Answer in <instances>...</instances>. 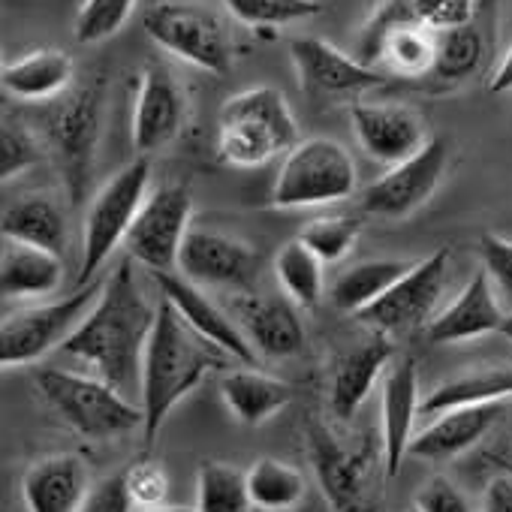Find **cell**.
Returning <instances> with one entry per match:
<instances>
[{
    "instance_id": "cell-7",
    "label": "cell",
    "mask_w": 512,
    "mask_h": 512,
    "mask_svg": "<svg viewBox=\"0 0 512 512\" xmlns=\"http://www.w3.org/2000/svg\"><path fill=\"white\" fill-rule=\"evenodd\" d=\"M148 181H151V163L139 157L127 163L121 172H115L91 199L82 223V266L76 278L79 287L94 284L97 272L106 266L115 247L127 241L148 199Z\"/></svg>"
},
{
    "instance_id": "cell-19",
    "label": "cell",
    "mask_w": 512,
    "mask_h": 512,
    "mask_svg": "<svg viewBox=\"0 0 512 512\" xmlns=\"http://www.w3.org/2000/svg\"><path fill=\"white\" fill-rule=\"evenodd\" d=\"M229 311L250 347L266 359H290L305 350V326L290 302L253 290L235 293Z\"/></svg>"
},
{
    "instance_id": "cell-36",
    "label": "cell",
    "mask_w": 512,
    "mask_h": 512,
    "mask_svg": "<svg viewBox=\"0 0 512 512\" xmlns=\"http://www.w3.org/2000/svg\"><path fill=\"white\" fill-rule=\"evenodd\" d=\"M359 232H362L359 214H335V217H317V220L305 223L299 232V241L323 266H329V263H341L353 250Z\"/></svg>"
},
{
    "instance_id": "cell-28",
    "label": "cell",
    "mask_w": 512,
    "mask_h": 512,
    "mask_svg": "<svg viewBox=\"0 0 512 512\" xmlns=\"http://www.w3.org/2000/svg\"><path fill=\"white\" fill-rule=\"evenodd\" d=\"M64 281V256L49 250L4 241L0 256V290L7 299H43Z\"/></svg>"
},
{
    "instance_id": "cell-27",
    "label": "cell",
    "mask_w": 512,
    "mask_h": 512,
    "mask_svg": "<svg viewBox=\"0 0 512 512\" xmlns=\"http://www.w3.org/2000/svg\"><path fill=\"white\" fill-rule=\"evenodd\" d=\"M220 398L241 425H263L293 401L290 383L269 377L256 368H238L223 374Z\"/></svg>"
},
{
    "instance_id": "cell-23",
    "label": "cell",
    "mask_w": 512,
    "mask_h": 512,
    "mask_svg": "<svg viewBox=\"0 0 512 512\" xmlns=\"http://www.w3.org/2000/svg\"><path fill=\"white\" fill-rule=\"evenodd\" d=\"M395 359V344L389 335L374 332L353 350H347L335 368H332V383H329V407L335 419L350 422L356 410L368 401L371 389L377 380L386 377L389 365Z\"/></svg>"
},
{
    "instance_id": "cell-4",
    "label": "cell",
    "mask_w": 512,
    "mask_h": 512,
    "mask_svg": "<svg viewBox=\"0 0 512 512\" xmlns=\"http://www.w3.org/2000/svg\"><path fill=\"white\" fill-rule=\"evenodd\" d=\"M299 142L293 109L278 88H247L220 109L217 151L229 166H263L278 154H290Z\"/></svg>"
},
{
    "instance_id": "cell-47",
    "label": "cell",
    "mask_w": 512,
    "mask_h": 512,
    "mask_svg": "<svg viewBox=\"0 0 512 512\" xmlns=\"http://www.w3.org/2000/svg\"><path fill=\"white\" fill-rule=\"evenodd\" d=\"M142 512H199L196 506H172V503H160V506H148Z\"/></svg>"
},
{
    "instance_id": "cell-14",
    "label": "cell",
    "mask_w": 512,
    "mask_h": 512,
    "mask_svg": "<svg viewBox=\"0 0 512 512\" xmlns=\"http://www.w3.org/2000/svg\"><path fill=\"white\" fill-rule=\"evenodd\" d=\"M178 272L196 287L253 293L263 272V256L235 235L190 229L178 256Z\"/></svg>"
},
{
    "instance_id": "cell-16",
    "label": "cell",
    "mask_w": 512,
    "mask_h": 512,
    "mask_svg": "<svg viewBox=\"0 0 512 512\" xmlns=\"http://www.w3.org/2000/svg\"><path fill=\"white\" fill-rule=\"evenodd\" d=\"M290 58L299 76V88L308 97H356L389 82L383 70L350 58L347 52L320 37L293 40Z\"/></svg>"
},
{
    "instance_id": "cell-33",
    "label": "cell",
    "mask_w": 512,
    "mask_h": 512,
    "mask_svg": "<svg viewBox=\"0 0 512 512\" xmlns=\"http://www.w3.org/2000/svg\"><path fill=\"white\" fill-rule=\"evenodd\" d=\"M247 488H250L253 509L293 512L305 497V476L287 461L260 458L247 470Z\"/></svg>"
},
{
    "instance_id": "cell-49",
    "label": "cell",
    "mask_w": 512,
    "mask_h": 512,
    "mask_svg": "<svg viewBox=\"0 0 512 512\" xmlns=\"http://www.w3.org/2000/svg\"><path fill=\"white\" fill-rule=\"evenodd\" d=\"M410 512H419V509H416V506H413V509H410Z\"/></svg>"
},
{
    "instance_id": "cell-1",
    "label": "cell",
    "mask_w": 512,
    "mask_h": 512,
    "mask_svg": "<svg viewBox=\"0 0 512 512\" xmlns=\"http://www.w3.org/2000/svg\"><path fill=\"white\" fill-rule=\"evenodd\" d=\"M157 323V308L142 293L133 263H118V269L103 281V293L76 335L64 344V353L88 362L97 377L127 392L139 386L142 359L148 338Z\"/></svg>"
},
{
    "instance_id": "cell-45",
    "label": "cell",
    "mask_w": 512,
    "mask_h": 512,
    "mask_svg": "<svg viewBox=\"0 0 512 512\" xmlns=\"http://www.w3.org/2000/svg\"><path fill=\"white\" fill-rule=\"evenodd\" d=\"M497 467H503L506 473L494 476L488 485H485V494H482V512H512V464L503 461V458H494Z\"/></svg>"
},
{
    "instance_id": "cell-43",
    "label": "cell",
    "mask_w": 512,
    "mask_h": 512,
    "mask_svg": "<svg viewBox=\"0 0 512 512\" xmlns=\"http://www.w3.org/2000/svg\"><path fill=\"white\" fill-rule=\"evenodd\" d=\"M419 512H473L461 488L446 476H431L413 497Z\"/></svg>"
},
{
    "instance_id": "cell-31",
    "label": "cell",
    "mask_w": 512,
    "mask_h": 512,
    "mask_svg": "<svg viewBox=\"0 0 512 512\" xmlns=\"http://www.w3.org/2000/svg\"><path fill=\"white\" fill-rule=\"evenodd\" d=\"M506 398H512V365L476 368V371L449 377L434 392H428L419 404V416H440L458 407L503 404Z\"/></svg>"
},
{
    "instance_id": "cell-38",
    "label": "cell",
    "mask_w": 512,
    "mask_h": 512,
    "mask_svg": "<svg viewBox=\"0 0 512 512\" xmlns=\"http://www.w3.org/2000/svg\"><path fill=\"white\" fill-rule=\"evenodd\" d=\"M43 160V145L37 133L19 118H4L0 124V178L10 181Z\"/></svg>"
},
{
    "instance_id": "cell-34",
    "label": "cell",
    "mask_w": 512,
    "mask_h": 512,
    "mask_svg": "<svg viewBox=\"0 0 512 512\" xmlns=\"http://www.w3.org/2000/svg\"><path fill=\"white\" fill-rule=\"evenodd\" d=\"M275 278L299 308H314L323 299V263L296 238L275 256Z\"/></svg>"
},
{
    "instance_id": "cell-30",
    "label": "cell",
    "mask_w": 512,
    "mask_h": 512,
    "mask_svg": "<svg viewBox=\"0 0 512 512\" xmlns=\"http://www.w3.org/2000/svg\"><path fill=\"white\" fill-rule=\"evenodd\" d=\"M0 82H4V91L13 94L16 100L52 103L61 94H67L73 85V58L58 49H40L13 64H4Z\"/></svg>"
},
{
    "instance_id": "cell-35",
    "label": "cell",
    "mask_w": 512,
    "mask_h": 512,
    "mask_svg": "<svg viewBox=\"0 0 512 512\" xmlns=\"http://www.w3.org/2000/svg\"><path fill=\"white\" fill-rule=\"evenodd\" d=\"M196 509L199 512H253L247 473L223 461H205L199 467V482H196Z\"/></svg>"
},
{
    "instance_id": "cell-20",
    "label": "cell",
    "mask_w": 512,
    "mask_h": 512,
    "mask_svg": "<svg viewBox=\"0 0 512 512\" xmlns=\"http://www.w3.org/2000/svg\"><path fill=\"white\" fill-rule=\"evenodd\" d=\"M157 287H160V299H166L178 317L205 341H211L214 347H220L226 356H232L235 362H241L244 368H253V356L256 350L250 347V341L241 335L238 323L232 320V314L220 311V305H214L202 287L190 284L184 275L166 272V275H154Z\"/></svg>"
},
{
    "instance_id": "cell-8",
    "label": "cell",
    "mask_w": 512,
    "mask_h": 512,
    "mask_svg": "<svg viewBox=\"0 0 512 512\" xmlns=\"http://www.w3.org/2000/svg\"><path fill=\"white\" fill-rule=\"evenodd\" d=\"M359 175L350 151L329 139L311 136L302 139L281 163V172L272 187V208H317L344 202L356 193Z\"/></svg>"
},
{
    "instance_id": "cell-26",
    "label": "cell",
    "mask_w": 512,
    "mask_h": 512,
    "mask_svg": "<svg viewBox=\"0 0 512 512\" xmlns=\"http://www.w3.org/2000/svg\"><path fill=\"white\" fill-rule=\"evenodd\" d=\"M494 7L497 0H479V13L470 25L437 34V58L431 76L446 85H458L479 73L494 40Z\"/></svg>"
},
{
    "instance_id": "cell-29",
    "label": "cell",
    "mask_w": 512,
    "mask_h": 512,
    "mask_svg": "<svg viewBox=\"0 0 512 512\" xmlns=\"http://www.w3.org/2000/svg\"><path fill=\"white\" fill-rule=\"evenodd\" d=\"M0 232H4V241L31 244V247L49 250L55 256H64L67 244H70L67 214L49 196H22V199H16L4 211Z\"/></svg>"
},
{
    "instance_id": "cell-42",
    "label": "cell",
    "mask_w": 512,
    "mask_h": 512,
    "mask_svg": "<svg viewBox=\"0 0 512 512\" xmlns=\"http://www.w3.org/2000/svg\"><path fill=\"white\" fill-rule=\"evenodd\" d=\"M127 476V488H130V497L136 506L148 509V506H160L166 503V494H169V479H166V470L151 461V458H142L136 464H130L124 470Z\"/></svg>"
},
{
    "instance_id": "cell-18",
    "label": "cell",
    "mask_w": 512,
    "mask_h": 512,
    "mask_svg": "<svg viewBox=\"0 0 512 512\" xmlns=\"http://www.w3.org/2000/svg\"><path fill=\"white\" fill-rule=\"evenodd\" d=\"M350 121L362 151L389 169L419 154L431 139L422 115L395 103H353Z\"/></svg>"
},
{
    "instance_id": "cell-37",
    "label": "cell",
    "mask_w": 512,
    "mask_h": 512,
    "mask_svg": "<svg viewBox=\"0 0 512 512\" xmlns=\"http://www.w3.org/2000/svg\"><path fill=\"white\" fill-rule=\"evenodd\" d=\"M223 7L247 28L269 31L293 22H305L323 13L317 0H223Z\"/></svg>"
},
{
    "instance_id": "cell-2",
    "label": "cell",
    "mask_w": 512,
    "mask_h": 512,
    "mask_svg": "<svg viewBox=\"0 0 512 512\" xmlns=\"http://www.w3.org/2000/svg\"><path fill=\"white\" fill-rule=\"evenodd\" d=\"M220 347L196 335L178 311L160 299L157 302V323L145 347L142 377H139V407L145 416L142 437L151 446L169 419V413L211 374L229 365Z\"/></svg>"
},
{
    "instance_id": "cell-10",
    "label": "cell",
    "mask_w": 512,
    "mask_h": 512,
    "mask_svg": "<svg viewBox=\"0 0 512 512\" xmlns=\"http://www.w3.org/2000/svg\"><path fill=\"white\" fill-rule=\"evenodd\" d=\"M103 293V281H94L88 287H76L67 299L25 308L0 326V365L4 368H22L34 365L52 350H64V344L76 335V329L85 323L91 308L97 305Z\"/></svg>"
},
{
    "instance_id": "cell-3",
    "label": "cell",
    "mask_w": 512,
    "mask_h": 512,
    "mask_svg": "<svg viewBox=\"0 0 512 512\" xmlns=\"http://www.w3.org/2000/svg\"><path fill=\"white\" fill-rule=\"evenodd\" d=\"M308 458L332 512H386L383 446L371 437L344 440L323 422L308 425Z\"/></svg>"
},
{
    "instance_id": "cell-22",
    "label": "cell",
    "mask_w": 512,
    "mask_h": 512,
    "mask_svg": "<svg viewBox=\"0 0 512 512\" xmlns=\"http://www.w3.org/2000/svg\"><path fill=\"white\" fill-rule=\"evenodd\" d=\"M506 308L500 305L485 269H479L464 290L428 323L431 344H464L485 335H500Z\"/></svg>"
},
{
    "instance_id": "cell-15",
    "label": "cell",
    "mask_w": 512,
    "mask_h": 512,
    "mask_svg": "<svg viewBox=\"0 0 512 512\" xmlns=\"http://www.w3.org/2000/svg\"><path fill=\"white\" fill-rule=\"evenodd\" d=\"M449 166V142L431 136L428 145L410 160L392 166L362 193V211L383 220H404L416 214L440 187Z\"/></svg>"
},
{
    "instance_id": "cell-12",
    "label": "cell",
    "mask_w": 512,
    "mask_h": 512,
    "mask_svg": "<svg viewBox=\"0 0 512 512\" xmlns=\"http://www.w3.org/2000/svg\"><path fill=\"white\" fill-rule=\"evenodd\" d=\"M193 196L187 184H160L142 205L124 250L133 263L145 266L151 275H166L178 269L184 238L190 235Z\"/></svg>"
},
{
    "instance_id": "cell-39",
    "label": "cell",
    "mask_w": 512,
    "mask_h": 512,
    "mask_svg": "<svg viewBox=\"0 0 512 512\" xmlns=\"http://www.w3.org/2000/svg\"><path fill=\"white\" fill-rule=\"evenodd\" d=\"M133 7L136 0H85L76 19V40L94 46L115 37L133 16Z\"/></svg>"
},
{
    "instance_id": "cell-40",
    "label": "cell",
    "mask_w": 512,
    "mask_h": 512,
    "mask_svg": "<svg viewBox=\"0 0 512 512\" xmlns=\"http://www.w3.org/2000/svg\"><path fill=\"white\" fill-rule=\"evenodd\" d=\"M479 256H482V269L500 305L506 308V314H512V241L503 235L485 232L479 238Z\"/></svg>"
},
{
    "instance_id": "cell-32",
    "label": "cell",
    "mask_w": 512,
    "mask_h": 512,
    "mask_svg": "<svg viewBox=\"0 0 512 512\" xmlns=\"http://www.w3.org/2000/svg\"><path fill=\"white\" fill-rule=\"evenodd\" d=\"M413 263L401 260H365L359 266H350L329 290V302L341 314L359 317L365 308H371L392 284H398Z\"/></svg>"
},
{
    "instance_id": "cell-17",
    "label": "cell",
    "mask_w": 512,
    "mask_h": 512,
    "mask_svg": "<svg viewBox=\"0 0 512 512\" xmlns=\"http://www.w3.org/2000/svg\"><path fill=\"white\" fill-rule=\"evenodd\" d=\"M187 121V94L175 73L160 64L148 61L139 73L136 106H133V145L142 154L166 148Z\"/></svg>"
},
{
    "instance_id": "cell-9",
    "label": "cell",
    "mask_w": 512,
    "mask_h": 512,
    "mask_svg": "<svg viewBox=\"0 0 512 512\" xmlns=\"http://www.w3.org/2000/svg\"><path fill=\"white\" fill-rule=\"evenodd\" d=\"M145 34L169 55L211 76H226L235 61L232 34L199 0H160L142 16Z\"/></svg>"
},
{
    "instance_id": "cell-44",
    "label": "cell",
    "mask_w": 512,
    "mask_h": 512,
    "mask_svg": "<svg viewBox=\"0 0 512 512\" xmlns=\"http://www.w3.org/2000/svg\"><path fill=\"white\" fill-rule=\"evenodd\" d=\"M133 497H130V488H127V476L124 470L109 476V479H100L97 485H91L85 503L79 512H133Z\"/></svg>"
},
{
    "instance_id": "cell-25",
    "label": "cell",
    "mask_w": 512,
    "mask_h": 512,
    "mask_svg": "<svg viewBox=\"0 0 512 512\" xmlns=\"http://www.w3.org/2000/svg\"><path fill=\"white\" fill-rule=\"evenodd\" d=\"M503 416V404H485V407H458L434 416L431 425H425L413 443L410 455L422 461H452L464 452H470Z\"/></svg>"
},
{
    "instance_id": "cell-13",
    "label": "cell",
    "mask_w": 512,
    "mask_h": 512,
    "mask_svg": "<svg viewBox=\"0 0 512 512\" xmlns=\"http://www.w3.org/2000/svg\"><path fill=\"white\" fill-rule=\"evenodd\" d=\"M449 247H437L422 263H413L407 275L392 284L371 308H365L356 320L383 335H401L431 323L434 308L446 290L449 278Z\"/></svg>"
},
{
    "instance_id": "cell-11",
    "label": "cell",
    "mask_w": 512,
    "mask_h": 512,
    "mask_svg": "<svg viewBox=\"0 0 512 512\" xmlns=\"http://www.w3.org/2000/svg\"><path fill=\"white\" fill-rule=\"evenodd\" d=\"M437 34L422 28L410 10V0H383L365 22L359 37V61L386 67L395 76L419 79L434 70Z\"/></svg>"
},
{
    "instance_id": "cell-5",
    "label": "cell",
    "mask_w": 512,
    "mask_h": 512,
    "mask_svg": "<svg viewBox=\"0 0 512 512\" xmlns=\"http://www.w3.org/2000/svg\"><path fill=\"white\" fill-rule=\"evenodd\" d=\"M34 383L46 404L85 440H112L145 425L142 407H133L127 395L103 377L40 368Z\"/></svg>"
},
{
    "instance_id": "cell-21",
    "label": "cell",
    "mask_w": 512,
    "mask_h": 512,
    "mask_svg": "<svg viewBox=\"0 0 512 512\" xmlns=\"http://www.w3.org/2000/svg\"><path fill=\"white\" fill-rule=\"evenodd\" d=\"M383 398H380V446H383V461H386V476L389 482L398 476L404 458L410 455L413 443V425L419 416V371L410 356L398 359L389 365L383 377Z\"/></svg>"
},
{
    "instance_id": "cell-24",
    "label": "cell",
    "mask_w": 512,
    "mask_h": 512,
    "mask_svg": "<svg viewBox=\"0 0 512 512\" xmlns=\"http://www.w3.org/2000/svg\"><path fill=\"white\" fill-rule=\"evenodd\" d=\"M91 491L88 464L79 455L61 452L40 458L22 479V500L28 512H79Z\"/></svg>"
},
{
    "instance_id": "cell-6",
    "label": "cell",
    "mask_w": 512,
    "mask_h": 512,
    "mask_svg": "<svg viewBox=\"0 0 512 512\" xmlns=\"http://www.w3.org/2000/svg\"><path fill=\"white\" fill-rule=\"evenodd\" d=\"M100 112H103V82H85L52 100L40 115L43 139L58 163V172L67 184L70 202L82 205L91 184L97 139H100Z\"/></svg>"
},
{
    "instance_id": "cell-48",
    "label": "cell",
    "mask_w": 512,
    "mask_h": 512,
    "mask_svg": "<svg viewBox=\"0 0 512 512\" xmlns=\"http://www.w3.org/2000/svg\"><path fill=\"white\" fill-rule=\"evenodd\" d=\"M500 335L512 344V314H506V323H503V329H500Z\"/></svg>"
},
{
    "instance_id": "cell-50",
    "label": "cell",
    "mask_w": 512,
    "mask_h": 512,
    "mask_svg": "<svg viewBox=\"0 0 512 512\" xmlns=\"http://www.w3.org/2000/svg\"><path fill=\"white\" fill-rule=\"evenodd\" d=\"M253 512H260V509H253Z\"/></svg>"
},
{
    "instance_id": "cell-46",
    "label": "cell",
    "mask_w": 512,
    "mask_h": 512,
    "mask_svg": "<svg viewBox=\"0 0 512 512\" xmlns=\"http://www.w3.org/2000/svg\"><path fill=\"white\" fill-rule=\"evenodd\" d=\"M488 91L491 94H506L512 91V46L506 49V55L500 58V64L494 67L491 79H488Z\"/></svg>"
},
{
    "instance_id": "cell-41",
    "label": "cell",
    "mask_w": 512,
    "mask_h": 512,
    "mask_svg": "<svg viewBox=\"0 0 512 512\" xmlns=\"http://www.w3.org/2000/svg\"><path fill=\"white\" fill-rule=\"evenodd\" d=\"M410 10L422 28L434 34H446L476 19L479 0H410Z\"/></svg>"
}]
</instances>
